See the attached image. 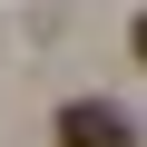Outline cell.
Masks as SVG:
<instances>
[{
    "instance_id": "6da1fadb",
    "label": "cell",
    "mask_w": 147,
    "mask_h": 147,
    "mask_svg": "<svg viewBox=\"0 0 147 147\" xmlns=\"http://www.w3.org/2000/svg\"><path fill=\"white\" fill-rule=\"evenodd\" d=\"M59 147H137V127H127V108L79 98V108H59Z\"/></svg>"
}]
</instances>
